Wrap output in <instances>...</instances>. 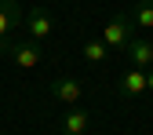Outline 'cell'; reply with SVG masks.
I'll use <instances>...</instances> for the list:
<instances>
[{
  "label": "cell",
  "mask_w": 153,
  "mask_h": 135,
  "mask_svg": "<svg viewBox=\"0 0 153 135\" xmlns=\"http://www.w3.org/2000/svg\"><path fill=\"white\" fill-rule=\"evenodd\" d=\"M51 95L59 102H66V106H76L84 88H80V81H73V77H59V81H51Z\"/></svg>",
  "instance_id": "obj_5"
},
{
  "label": "cell",
  "mask_w": 153,
  "mask_h": 135,
  "mask_svg": "<svg viewBox=\"0 0 153 135\" xmlns=\"http://www.w3.org/2000/svg\"><path fill=\"white\" fill-rule=\"evenodd\" d=\"M22 18H26V11L15 4V0H0V40L15 29V26H22Z\"/></svg>",
  "instance_id": "obj_7"
},
{
  "label": "cell",
  "mask_w": 153,
  "mask_h": 135,
  "mask_svg": "<svg viewBox=\"0 0 153 135\" xmlns=\"http://www.w3.org/2000/svg\"><path fill=\"white\" fill-rule=\"evenodd\" d=\"M146 91H153V66L146 69Z\"/></svg>",
  "instance_id": "obj_11"
},
{
  "label": "cell",
  "mask_w": 153,
  "mask_h": 135,
  "mask_svg": "<svg viewBox=\"0 0 153 135\" xmlns=\"http://www.w3.org/2000/svg\"><path fill=\"white\" fill-rule=\"evenodd\" d=\"M0 48L7 51V59H11L18 69H36V66H40V59H44V55H40V44H36V40H18V44L4 40Z\"/></svg>",
  "instance_id": "obj_1"
},
{
  "label": "cell",
  "mask_w": 153,
  "mask_h": 135,
  "mask_svg": "<svg viewBox=\"0 0 153 135\" xmlns=\"http://www.w3.org/2000/svg\"><path fill=\"white\" fill-rule=\"evenodd\" d=\"M131 37H135V22H131L128 15H117V18L106 26L102 40H106V48H109V51H124V48L131 44Z\"/></svg>",
  "instance_id": "obj_2"
},
{
  "label": "cell",
  "mask_w": 153,
  "mask_h": 135,
  "mask_svg": "<svg viewBox=\"0 0 153 135\" xmlns=\"http://www.w3.org/2000/svg\"><path fill=\"white\" fill-rule=\"evenodd\" d=\"M124 55L131 59V66L149 69L153 66V40H146V37H131V44L124 48Z\"/></svg>",
  "instance_id": "obj_4"
},
{
  "label": "cell",
  "mask_w": 153,
  "mask_h": 135,
  "mask_svg": "<svg viewBox=\"0 0 153 135\" xmlns=\"http://www.w3.org/2000/svg\"><path fill=\"white\" fill-rule=\"evenodd\" d=\"M22 29L29 33V40H48V37L55 33V18L48 15V7H29L26 11V18H22Z\"/></svg>",
  "instance_id": "obj_3"
},
{
  "label": "cell",
  "mask_w": 153,
  "mask_h": 135,
  "mask_svg": "<svg viewBox=\"0 0 153 135\" xmlns=\"http://www.w3.org/2000/svg\"><path fill=\"white\" fill-rule=\"evenodd\" d=\"M106 51H109V48H106V40H84V51H80V55H84V62L99 66V62L106 59Z\"/></svg>",
  "instance_id": "obj_9"
},
{
  "label": "cell",
  "mask_w": 153,
  "mask_h": 135,
  "mask_svg": "<svg viewBox=\"0 0 153 135\" xmlns=\"http://www.w3.org/2000/svg\"><path fill=\"white\" fill-rule=\"evenodd\" d=\"M88 124H91V117H88V110H80V106H73L66 117H62L66 135H84V131H88Z\"/></svg>",
  "instance_id": "obj_8"
},
{
  "label": "cell",
  "mask_w": 153,
  "mask_h": 135,
  "mask_svg": "<svg viewBox=\"0 0 153 135\" xmlns=\"http://www.w3.org/2000/svg\"><path fill=\"white\" fill-rule=\"evenodd\" d=\"M120 99H135V95H142L146 91V69H139V66H131L124 77H120Z\"/></svg>",
  "instance_id": "obj_6"
},
{
  "label": "cell",
  "mask_w": 153,
  "mask_h": 135,
  "mask_svg": "<svg viewBox=\"0 0 153 135\" xmlns=\"http://www.w3.org/2000/svg\"><path fill=\"white\" fill-rule=\"evenodd\" d=\"M131 22H135V29H153V0L135 11V18H131Z\"/></svg>",
  "instance_id": "obj_10"
}]
</instances>
